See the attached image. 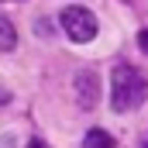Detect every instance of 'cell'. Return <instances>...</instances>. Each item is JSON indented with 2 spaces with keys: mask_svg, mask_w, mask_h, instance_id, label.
<instances>
[{
  "mask_svg": "<svg viewBox=\"0 0 148 148\" xmlns=\"http://www.w3.org/2000/svg\"><path fill=\"white\" fill-rule=\"evenodd\" d=\"M17 45V31H14V24L7 21V17H0V52H10Z\"/></svg>",
  "mask_w": 148,
  "mask_h": 148,
  "instance_id": "obj_5",
  "label": "cell"
},
{
  "mask_svg": "<svg viewBox=\"0 0 148 148\" xmlns=\"http://www.w3.org/2000/svg\"><path fill=\"white\" fill-rule=\"evenodd\" d=\"M148 100V79L134 66H117L110 73V107L121 114L138 110Z\"/></svg>",
  "mask_w": 148,
  "mask_h": 148,
  "instance_id": "obj_1",
  "label": "cell"
},
{
  "mask_svg": "<svg viewBox=\"0 0 148 148\" xmlns=\"http://www.w3.org/2000/svg\"><path fill=\"white\" fill-rule=\"evenodd\" d=\"M138 45H141V52H145V55H148V28H145V31H141V35H138Z\"/></svg>",
  "mask_w": 148,
  "mask_h": 148,
  "instance_id": "obj_7",
  "label": "cell"
},
{
  "mask_svg": "<svg viewBox=\"0 0 148 148\" xmlns=\"http://www.w3.org/2000/svg\"><path fill=\"white\" fill-rule=\"evenodd\" d=\"M97 100H100V76L93 73V69H86V73L76 76V103L83 110H93Z\"/></svg>",
  "mask_w": 148,
  "mask_h": 148,
  "instance_id": "obj_3",
  "label": "cell"
},
{
  "mask_svg": "<svg viewBox=\"0 0 148 148\" xmlns=\"http://www.w3.org/2000/svg\"><path fill=\"white\" fill-rule=\"evenodd\" d=\"M0 148H17V138L14 134H0Z\"/></svg>",
  "mask_w": 148,
  "mask_h": 148,
  "instance_id": "obj_6",
  "label": "cell"
},
{
  "mask_svg": "<svg viewBox=\"0 0 148 148\" xmlns=\"http://www.w3.org/2000/svg\"><path fill=\"white\" fill-rule=\"evenodd\" d=\"M83 148H117L114 145V138L107 134V131H100V127H93L86 138H83Z\"/></svg>",
  "mask_w": 148,
  "mask_h": 148,
  "instance_id": "obj_4",
  "label": "cell"
},
{
  "mask_svg": "<svg viewBox=\"0 0 148 148\" xmlns=\"http://www.w3.org/2000/svg\"><path fill=\"white\" fill-rule=\"evenodd\" d=\"M62 31L73 38V41H79V45H86V41H93L97 38V14L93 10H86V7H66L62 10Z\"/></svg>",
  "mask_w": 148,
  "mask_h": 148,
  "instance_id": "obj_2",
  "label": "cell"
}]
</instances>
